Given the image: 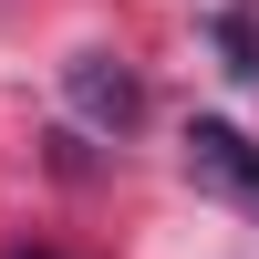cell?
Masks as SVG:
<instances>
[{
    "label": "cell",
    "instance_id": "1",
    "mask_svg": "<svg viewBox=\"0 0 259 259\" xmlns=\"http://www.w3.org/2000/svg\"><path fill=\"white\" fill-rule=\"evenodd\" d=\"M187 177H197V187H218L228 207H249V218H259V145L239 135V124H218V114H197V124H187Z\"/></svg>",
    "mask_w": 259,
    "mask_h": 259
},
{
    "label": "cell",
    "instance_id": "2",
    "mask_svg": "<svg viewBox=\"0 0 259 259\" xmlns=\"http://www.w3.org/2000/svg\"><path fill=\"white\" fill-rule=\"evenodd\" d=\"M62 94H73V104H83V114H94V124H104V135H124V124H135V114H145V83H135V73H124V62H114V52H73V62H62Z\"/></svg>",
    "mask_w": 259,
    "mask_h": 259
},
{
    "label": "cell",
    "instance_id": "3",
    "mask_svg": "<svg viewBox=\"0 0 259 259\" xmlns=\"http://www.w3.org/2000/svg\"><path fill=\"white\" fill-rule=\"evenodd\" d=\"M0 259H52V249H0Z\"/></svg>",
    "mask_w": 259,
    "mask_h": 259
}]
</instances>
